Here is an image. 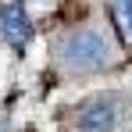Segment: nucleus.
Masks as SVG:
<instances>
[{
  "label": "nucleus",
  "mask_w": 132,
  "mask_h": 132,
  "mask_svg": "<svg viewBox=\"0 0 132 132\" xmlns=\"http://www.w3.org/2000/svg\"><path fill=\"white\" fill-rule=\"evenodd\" d=\"M61 61L71 71H96L111 61V43L100 29H75L61 39Z\"/></svg>",
  "instance_id": "nucleus-1"
},
{
  "label": "nucleus",
  "mask_w": 132,
  "mask_h": 132,
  "mask_svg": "<svg viewBox=\"0 0 132 132\" xmlns=\"http://www.w3.org/2000/svg\"><path fill=\"white\" fill-rule=\"evenodd\" d=\"M118 121H121V104L114 96H96L93 104L79 111L75 132H114Z\"/></svg>",
  "instance_id": "nucleus-2"
},
{
  "label": "nucleus",
  "mask_w": 132,
  "mask_h": 132,
  "mask_svg": "<svg viewBox=\"0 0 132 132\" xmlns=\"http://www.w3.org/2000/svg\"><path fill=\"white\" fill-rule=\"evenodd\" d=\"M0 36L14 50H25V43L32 39V18H29V11H25L22 0H14V4H7L0 11Z\"/></svg>",
  "instance_id": "nucleus-3"
},
{
  "label": "nucleus",
  "mask_w": 132,
  "mask_h": 132,
  "mask_svg": "<svg viewBox=\"0 0 132 132\" xmlns=\"http://www.w3.org/2000/svg\"><path fill=\"white\" fill-rule=\"evenodd\" d=\"M118 4V11H121V22H125V29L132 32V0H114Z\"/></svg>",
  "instance_id": "nucleus-4"
}]
</instances>
